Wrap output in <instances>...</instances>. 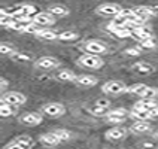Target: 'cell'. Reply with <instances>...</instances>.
I'll list each match as a JSON object with an SVG mask.
<instances>
[{
  "label": "cell",
  "mask_w": 158,
  "mask_h": 149,
  "mask_svg": "<svg viewBox=\"0 0 158 149\" xmlns=\"http://www.w3.org/2000/svg\"><path fill=\"white\" fill-rule=\"evenodd\" d=\"M78 63L84 67H88V69H102L103 67V58L100 55H96V54H85V55H81L79 57Z\"/></svg>",
  "instance_id": "cell-1"
},
{
  "label": "cell",
  "mask_w": 158,
  "mask_h": 149,
  "mask_svg": "<svg viewBox=\"0 0 158 149\" xmlns=\"http://www.w3.org/2000/svg\"><path fill=\"white\" fill-rule=\"evenodd\" d=\"M127 88L128 87L121 81H109V82L103 84L102 91L105 94H109V96H119L123 93H127Z\"/></svg>",
  "instance_id": "cell-2"
},
{
  "label": "cell",
  "mask_w": 158,
  "mask_h": 149,
  "mask_svg": "<svg viewBox=\"0 0 158 149\" xmlns=\"http://www.w3.org/2000/svg\"><path fill=\"white\" fill-rule=\"evenodd\" d=\"M0 101L2 103H6V105H10V106H21L24 105L27 101V98L24 94H21V93H17V91H10V93H5L2 98H0Z\"/></svg>",
  "instance_id": "cell-3"
},
{
  "label": "cell",
  "mask_w": 158,
  "mask_h": 149,
  "mask_svg": "<svg viewBox=\"0 0 158 149\" xmlns=\"http://www.w3.org/2000/svg\"><path fill=\"white\" fill-rule=\"evenodd\" d=\"M121 10H123V8L118 3H103V5L97 6L96 14L103 15V17H116L121 14Z\"/></svg>",
  "instance_id": "cell-4"
},
{
  "label": "cell",
  "mask_w": 158,
  "mask_h": 149,
  "mask_svg": "<svg viewBox=\"0 0 158 149\" xmlns=\"http://www.w3.org/2000/svg\"><path fill=\"white\" fill-rule=\"evenodd\" d=\"M42 114H45L49 118H60L66 114V107L61 103H48L42 107Z\"/></svg>",
  "instance_id": "cell-5"
},
{
  "label": "cell",
  "mask_w": 158,
  "mask_h": 149,
  "mask_svg": "<svg viewBox=\"0 0 158 149\" xmlns=\"http://www.w3.org/2000/svg\"><path fill=\"white\" fill-rule=\"evenodd\" d=\"M128 115H130V112H128L127 109L119 107V109H114V110L107 112V114H106V119L112 124H121L127 119Z\"/></svg>",
  "instance_id": "cell-6"
},
{
  "label": "cell",
  "mask_w": 158,
  "mask_h": 149,
  "mask_svg": "<svg viewBox=\"0 0 158 149\" xmlns=\"http://www.w3.org/2000/svg\"><path fill=\"white\" fill-rule=\"evenodd\" d=\"M60 66V61L55 57H40L36 61V67L42 69V70H54Z\"/></svg>",
  "instance_id": "cell-7"
},
{
  "label": "cell",
  "mask_w": 158,
  "mask_h": 149,
  "mask_svg": "<svg viewBox=\"0 0 158 149\" xmlns=\"http://www.w3.org/2000/svg\"><path fill=\"white\" fill-rule=\"evenodd\" d=\"M84 48H85V51L89 54H103L107 51V46H106L103 42H100V40H94V39H91V40H87L85 45H84Z\"/></svg>",
  "instance_id": "cell-8"
},
{
  "label": "cell",
  "mask_w": 158,
  "mask_h": 149,
  "mask_svg": "<svg viewBox=\"0 0 158 149\" xmlns=\"http://www.w3.org/2000/svg\"><path fill=\"white\" fill-rule=\"evenodd\" d=\"M33 23L37 24V26L48 27V26H52L55 23V17L51 15L49 12H39V14H36L33 17Z\"/></svg>",
  "instance_id": "cell-9"
},
{
  "label": "cell",
  "mask_w": 158,
  "mask_h": 149,
  "mask_svg": "<svg viewBox=\"0 0 158 149\" xmlns=\"http://www.w3.org/2000/svg\"><path fill=\"white\" fill-rule=\"evenodd\" d=\"M131 31H133V35L136 36L137 39H140V40H145V39H152V37H154L152 30H151V27H148V26L133 27Z\"/></svg>",
  "instance_id": "cell-10"
},
{
  "label": "cell",
  "mask_w": 158,
  "mask_h": 149,
  "mask_svg": "<svg viewBox=\"0 0 158 149\" xmlns=\"http://www.w3.org/2000/svg\"><path fill=\"white\" fill-rule=\"evenodd\" d=\"M133 107H134V109H140V110H146V112H152L154 109H157L158 107V101L157 100L142 98V100H139V101H136Z\"/></svg>",
  "instance_id": "cell-11"
},
{
  "label": "cell",
  "mask_w": 158,
  "mask_h": 149,
  "mask_svg": "<svg viewBox=\"0 0 158 149\" xmlns=\"http://www.w3.org/2000/svg\"><path fill=\"white\" fill-rule=\"evenodd\" d=\"M105 136L106 139H109V140H123L124 137L127 136V130L124 127H114V128L107 130Z\"/></svg>",
  "instance_id": "cell-12"
},
{
  "label": "cell",
  "mask_w": 158,
  "mask_h": 149,
  "mask_svg": "<svg viewBox=\"0 0 158 149\" xmlns=\"http://www.w3.org/2000/svg\"><path fill=\"white\" fill-rule=\"evenodd\" d=\"M60 137L55 134V133H45L40 136V143L44 145V146H49V148H54V146H57V145H60Z\"/></svg>",
  "instance_id": "cell-13"
},
{
  "label": "cell",
  "mask_w": 158,
  "mask_h": 149,
  "mask_svg": "<svg viewBox=\"0 0 158 149\" xmlns=\"http://www.w3.org/2000/svg\"><path fill=\"white\" fill-rule=\"evenodd\" d=\"M97 82H98V79L96 76H93V75H79L76 81H75V84L79 85V87H94L97 85Z\"/></svg>",
  "instance_id": "cell-14"
},
{
  "label": "cell",
  "mask_w": 158,
  "mask_h": 149,
  "mask_svg": "<svg viewBox=\"0 0 158 149\" xmlns=\"http://www.w3.org/2000/svg\"><path fill=\"white\" fill-rule=\"evenodd\" d=\"M134 14L145 21L148 18L157 15V9H154L152 6H137V8H134Z\"/></svg>",
  "instance_id": "cell-15"
},
{
  "label": "cell",
  "mask_w": 158,
  "mask_h": 149,
  "mask_svg": "<svg viewBox=\"0 0 158 149\" xmlns=\"http://www.w3.org/2000/svg\"><path fill=\"white\" fill-rule=\"evenodd\" d=\"M48 12L54 15L55 18H63V17H67L69 14H70V10L67 6H64V5H51L49 8H48Z\"/></svg>",
  "instance_id": "cell-16"
},
{
  "label": "cell",
  "mask_w": 158,
  "mask_h": 149,
  "mask_svg": "<svg viewBox=\"0 0 158 149\" xmlns=\"http://www.w3.org/2000/svg\"><path fill=\"white\" fill-rule=\"evenodd\" d=\"M21 122L26 125H39L42 122V116L40 114H36V112H28L21 116Z\"/></svg>",
  "instance_id": "cell-17"
},
{
  "label": "cell",
  "mask_w": 158,
  "mask_h": 149,
  "mask_svg": "<svg viewBox=\"0 0 158 149\" xmlns=\"http://www.w3.org/2000/svg\"><path fill=\"white\" fill-rule=\"evenodd\" d=\"M110 107V101L107 100V98H98L96 101V106L93 107V112H94V115H105L106 110Z\"/></svg>",
  "instance_id": "cell-18"
},
{
  "label": "cell",
  "mask_w": 158,
  "mask_h": 149,
  "mask_svg": "<svg viewBox=\"0 0 158 149\" xmlns=\"http://www.w3.org/2000/svg\"><path fill=\"white\" fill-rule=\"evenodd\" d=\"M133 70L137 72L139 75H149L154 72V66H151L149 63L146 61H139L136 64H133Z\"/></svg>",
  "instance_id": "cell-19"
},
{
  "label": "cell",
  "mask_w": 158,
  "mask_h": 149,
  "mask_svg": "<svg viewBox=\"0 0 158 149\" xmlns=\"http://www.w3.org/2000/svg\"><path fill=\"white\" fill-rule=\"evenodd\" d=\"M15 143L17 145H19L23 149H31L33 146H35V140L30 137V136H27V134H23V136H18V137H15Z\"/></svg>",
  "instance_id": "cell-20"
},
{
  "label": "cell",
  "mask_w": 158,
  "mask_h": 149,
  "mask_svg": "<svg viewBox=\"0 0 158 149\" xmlns=\"http://www.w3.org/2000/svg\"><path fill=\"white\" fill-rule=\"evenodd\" d=\"M107 28H109L110 33H114L116 37H128V36L133 35V31L128 27H115V26H112V24H109Z\"/></svg>",
  "instance_id": "cell-21"
},
{
  "label": "cell",
  "mask_w": 158,
  "mask_h": 149,
  "mask_svg": "<svg viewBox=\"0 0 158 149\" xmlns=\"http://www.w3.org/2000/svg\"><path fill=\"white\" fill-rule=\"evenodd\" d=\"M130 116L134 118L136 121H148L152 118V115L151 112H146V110H140V109H134L133 107L131 112H130Z\"/></svg>",
  "instance_id": "cell-22"
},
{
  "label": "cell",
  "mask_w": 158,
  "mask_h": 149,
  "mask_svg": "<svg viewBox=\"0 0 158 149\" xmlns=\"http://www.w3.org/2000/svg\"><path fill=\"white\" fill-rule=\"evenodd\" d=\"M36 36L44 39V40H55V39H58V35L55 31H52V30H48V28H39Z\"/></svg>",
  "instance_id": "cell-23"
},
{
  "label": "cell",
  "mask_w": 158,
  "mask_h": 149,
  "mask_svg": "<svg viewBox=\"0 0 158 149\" xmlns=\"http://www.w3.org/2000/svg\"><path fill=\"white\" fill-rule=\"evenodd\" d=\"M76 78H78V76H76L72 70H67V69L60 70L57 73V79H58V81H63V82H75Z\"/></svg>",
  "instance_id": "cell-24"
},
{
  "label": "cell",
  "mask_w": 158,
  "mask_h": 149,
  "mask_svg": "<svg viewBox=\"0 0 158 149\" xmlns=\"http://www.w3.org/2000/svg\"><path fill=\"white\" fill-rule=\"evenodd\" d=\"M131 130L134 133H148L151 130V125L148 121H136L131 125Z\"/></svg>",
  "instance_id": "cell-25"
},
{
  "label": "cell",
  "mask_w": 158,
  "mask_h": 149,
  "mask_svg": "<svg viewBox=\"0 0 158 149\" xmlns=\"http://www.w3.org/2000/svg\"><path fill=\"white\" fill-rule=\"evenodd\" d=\"M79 37L78 33H75V31H72V30H67V31H63L58 35V39L63 40V42H72V40H76Z\"/></svg>",
  "instance_id": "cell-26"
},
{
  "label": "cell",
  "mask_w": 158,
  "mask_h": 149,
  "mask_svg": "<svg viewBox=\"0 0 158 149\" xmlns=\"http://www.w3.org/2000/svg\"><path fill=\"white\" fill-rule=\"evenodd\" d=\"M146 88H148V85H145V84H136L133 87L127 88V93H131V94H136V96L142 97V94L146 91Z\"/></svg>",
  "instance_id": "cell-27"
},
{
  "label": "cell",
  "mask_w": 158,
  "mask_h": 149,
  "mask_svg": "<svg viewBox=\"0 0 158 149\" xmlns=\"http://www.w3.org/2000/svg\"><path fill=\"white\" fill-rule=\"evenodd\" d=\"M10 57H12V60H15V61L18 63H28V61H31V57L28 55V54L26 52H14L10 54Z\"/></svg>",
  "instance_id": "cell-28"
},
{
  "label": "cell",
  "mask_w": 158,
  "mask_h": 149,
  "mask_svg": "<svg viewBox=\"0 0 158 149\" xmlns=\"http://www.w3.org/2000/svg\"><path fill=\"white\" fill-rule=\"evenodd\" d=\"M14 110H15V106L6 105V103H0V115L3 118H8L10 115H14Z\"/></svg>",
  "instance_id": "cell-29"
},
{
  "label": "cell",
  "mask_w": 158,
  "mask_h": 149,
  "mask_svg": "<svg viewBox=\"0 0 158 149\" xmlns=\"http://www.w3.org/2000/svg\"><path fill=\"white\" fill-rule=\"evenodd\" d=\"M142 98H148V100H157L158 98V88L148 87L146 91L142 94Z\"/></svg>",
  "instance_id": "cell-30"
},
{
  "label": "cell",
  "mask_w": 158,
  "mask_h": 149,
  "mask_svg": "<svg viewBox=\"0 0 158 149\" xmlns=\"http://www.w3.org/2000/svg\"><path fill=\"white\" fill-rule=\"evenodd\" d=\"M110 24H112V26H115V27H128V26H130V23H128V18L121 17V15H116V17L114 18V21H112Z\"/></svg>",
  "instance_id": "cell-31"
},
{
  "label": "cell",
  "mask_w": 158,
  "mask_h": 149,
  "mask_svg": "<svg viewBox=\"0 0 158 149\" xmlns=\"http://www.w3.org/2000/svg\"><path fill=\"white\" fill-rule=\"evenodd\" d=\"M37 30H39V28H37V24H35V23L24 24V26L19 24V31H23V33H33V35H36Z\"/></svg>",
  "instance_id": "cell-32"
},
{
  "label": "cell",
  "mask_w": 158,
  "mask_h": 149,
  "mask_svg": "<svg viewBox=\"0 0 158 149\" xmlns=\"http://www.w3.org/2000/svg\"><path fill=\"white\" fill-rule=\"evenodd\" d=\"M157 46V42H155V39L152 37V39H145V40H140V43H139V48H143V49H154Z\"/></svg>",
  "instance_id": "cell-33"
},
{
  "label": "cell",
  "mask_w": 158,
  "mask_h": 149,
  "mask_svg": "<svg viewBox=\"0 0 158 149\" xmlns=\"http://www.w3.org/2000/svg\"><path fill=\"white\" fill-rule=\"evenodd\" d=\"M55 134L60 137V140L61 142H67V140H70V137H72V134L67 130H64V128H58V130H55Z\"/></svg>",
  "instance_id": "cell-34"
},
{
  "label": "cell",
  "mask_w": 158,
  "mask_h": 149,
  "mask_svg": "<svg viewBox=\"0 0 158 149\" xmlns=\"http://www.w3.org/2000/svg\"><path fill=\"white\" fill-rule=\"evenodd\" d=\"M140 52H142V49L139 46H136V48H127V49L124 51V54L131 55V57H137V55H140Z\"/></svg>",
  "instance_id": "cell-35"
},
{
  "label": "cell",
  "mask_w": 158,
  "mask_h": 149,
  "mask_svg": "<svg viewBox=\"0 0 158 149\" xmlns=\"http://www.w3.org/2000/svg\"><path fill=\"white\" fill-rule=\"evenodd\" d=\"M12 52H14V48H12V46H9V45H6V43L0 45V54L6 55V54H12Z\"/></svg>",
  "instance_id": "cell-36"
},
{
  "label": "cell",
  "mask_w": 158,
  "mask_h": 149,
  "mask_svg": "<svg viewBox=\"0 0 158 149\" xmlns=\"http://www.w3.org/2000/svg\"><path fill=\"white\" fill-rule=\"evenodd\" d=\"M8 81H6V78H0V89L2 91H6L8 89Z\"/></svg>",
  "instance_id": "cell-37"
},
{
  "label": "cell",
  "mask_w": 158,
  "mask_h": 149,
  "mask_svg": "<svg viewBox=\"0 0 158 149\" xmlns=\"http://www.w3.org/2000/svg\"><path fill=\"white\" fill-rule=\"evenodd\" d=\"M3 149H23V148H21L19 145H17L15 142H10V143H8V145H6Z\"/></svg>",
  "instance_id": "cell-38"
},
{
  "label": "cell",
  "mask_w": 158,
  "mask_h": 149,
  "mask_svg": "<svg viewBox=\"0 0 158 149\" xmlns=\"http://www.w3.org/2000/svg\"><path fill=\"white\" fill-rule=\"evenodd\" d=\"M151 115H152V118H157V116H158V107H157V109H154V110L151 112Z\"/></svg>",
  "instance_id": "cell-39"
},
{
  "label": "cell",
  "mask_w": 158,
  "mask_h": 149,
  "mask_svg": "<svg viewBox=\"0 0 158 149\" xmlns=\"http://www.w3.org/2000/svg\"><path fill=\"white\" fill-rule=\"evenodd\" d=\"M157 136H158V131H157Z\"/></svg>",
  "instance_id": "cell-40"
}]
</instances>
